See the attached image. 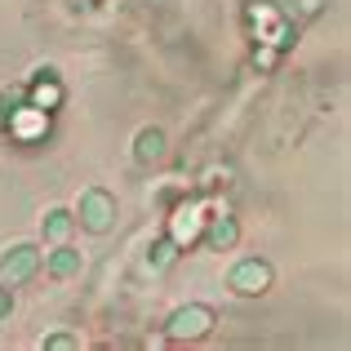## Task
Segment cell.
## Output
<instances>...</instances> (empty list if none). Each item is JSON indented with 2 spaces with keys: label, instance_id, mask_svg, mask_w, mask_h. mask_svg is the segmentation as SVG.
<instances>
[{
  "label": "cell",
  "instance_id": "obj_2",
  "mask_svg": "<svg viewBox=\"0 0 351 351\" xmlns=\"http://www.w3.org/2000/svg\"><path fill=\"white\" fill-rule=\"evenodd\" d=\"M36 267H40V254H36L32 245H14L5 258H0V280L5 285H27L36 276Z\"/></svg>",
  "mask_w": 351,
  "mask_h": 351
},
{
  "label": "cell",
  "instance_id": "obj_7",
  "mask_svg": "<svg viewBox=\"0 0 351 351\" xmlns=\"http://www.w3.org/2000/svg\"><path fill=\"white\" fill-rule=\"evenodd\" d=\"M80 267H85V263H80V254H76V249H67V245H58V249L49 254V271L58 276V280H71V276H80Z\"/></svg>",
  "mask_w": 351,
  "mask_h": 351
},
{
  "label": "cell",
  "instance_id": "obj_4",
  "mask_svg": "<svg viewBox=\"0 0 351 351\" xmlns=\"http://www.w3.org/2000/svg\"><path fill=\"white\" fill-rule=\"evenodd\" d=\"M267 285H271V271H267V263H258V258H245V263L232 267V289L236 293H263Z\"/></svg>",
  "mask_w": 351,
  "mask_h": 351
},
{
  "label": "cell",
  "instance_id": "obj_8",
  "mask_svg": "<svg viewBox=\"0 0 351 351\" xmlns=\"http://www.w3.org/2000/svg\"><path fill=\"white\" fill-rule=\"evenodd\" d=\"M71 227H76V218H71L67 209H49V214H45V240H49V245H62V240L71 236Z\"/></svg>",
  "mask_w": 351,
  "mask_h": 351
},
{
  "label": "cell",
  "instance_id": "obj_12",
  "mask_svg": "<svg viewBox=\"0 0 351 351\" xmlns=\"http://www.w3.org/2000/svg\"><path fill=\"white\" fill-rule=\"evenodd\" d=\"M9 311H14V293H9V289H0V320H5Z\"/></svg>",
  "mask_w": 351,
  "mask_h": 351
},
{
  "label": "cell",
  "instance_id": "obj_10",
  "mask_svg": "<svg viewBox=\"0 0 351 351\" xmlns=\"http://www.w3.org/2000/svg\"><path fill=\"white\" fill-rule=\"evenodd\" d=\"M147 263H152V267H169L173 263V240H156L152 254H147Z\"/></svg>",
  "mask_w": 351,
  "mask_h": 351
},
{
  "label": "cell",
  "instance_id": "obj_6",
  "mask_svg": "<svg viewBox=\"0 0 351 351\" xmlns=\"http://www.w3.org/2000/svg\"><path fill=\"white\" fill-rule=\"evenodd\" d=\"M18 112H27V89L23 85L0 89V134H9V129H14Z\"/></svg>",
  "mask_w": 351,
  "mask_h": 351
},
{
  "label": "cell",
  "instance_id": "obj_9",
  "mask_svg": "<svg viewBox=\"0 0 351 351\" xmlns=\"http://www.w3.org/2000/svg\"><path fill=\"white\" fill-rule=\"evenodd\" d=\"M236 223H232V218H214V223H209V245H214V249H232L236 245Z\"/></svg>",
  "mask_w": 351,
  "mask_h": 351
},
{
  "label": "cell",
  "instance_id": "obj_5",
  "mask_svg": "<svg viewBox=\"0 0 351 351\" xmlns=\"http://www.w3.org/2000/svg\"><path fill=\"white\" fill-rule=\"evenodd\" d=\"M134 156H138V165H160L165 160V134L160 129H143L134 138Z\"/></svg>",
  "mask_w": 351,
  "mask_h": 351
},
{
  "label": "cell",
  "instance_id": "obj_1",
  "mask_svg": "<svg viewBox=\"0 0 351 351\" xmlns=\"http://www.w3.org/2000/svg\"><path fill=\"white\" fill-rule=\"evenodd\" d=\"M76 223L85 227V232H107V227L116 223V200L107 196L103 187H94V191H85L80 196V209H76Z\"/></svg>",
  "mask_w": 351,
  "mask_h": 351
},
{
  "label": "cell",
  "instance_id": "obj_3",
  "mask_svg": "<svg viewBox=\"0 0 351 351\" xmlns=\"http://www.w3.org/2000/svg\"><path fill=\"white\" fill-rule=\"evenodd\" d=\"M209 325H214L209 307H178L169 316V338H205Z\"/></svg>",
  "mask_w": 351,
  "mask_h": 351
},
{
  "label": "cell",
  "instance_id": "obj_11",
  "mask_svg": "<svg viewBox=\"0 0 351 351\" xmlns=\"http://www.w3.org/2000/svg\"><path fill=\"white\" fill-rule=\"evenodd\" d=\"M45 347H53V351H58V347H76V338H67V334H53V338H45Z\"/></svg>",
  "mask_w": 351,
  "mask_h": 351
}]
</instances>
